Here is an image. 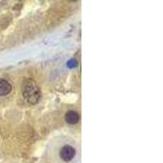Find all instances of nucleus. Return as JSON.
<instances>
[{"label":"nucleus","mask_w":163,"mask_h":163,"mask_svg":"<svg viewBox=\"0 0 163 163\" xmlns=\"http://www.w3.org/2000/svg\"><path fill=\"white\" fill-rule=\"evenodd\" d=\"M22 95L24 99L31 105H36L41 98V91L35 80L28 78L22 84Z\"/></svg>","instance_id":"1"},{"label":"nucleus","mask_w":163,"mask_h":163,"mask_svg":"<svg viewBox=\"0 0 163 163\" xmlns=\"http://www.w3.org/2000/svg\"><path fill=\"white\" fill-rule=\"evenodd\" d=\"M77 65V61L75 59H70V60L67 62V66L70 68V69H73L74 67H76Z\"/></svg>","instance_id":"5"},{"label":"nucleus","mask_w":163,"mask_h":163,"mask_svg":"<svg viewBox=\"0 0 163 163\" xmlns=\"http://www.w3.org/2000/svg\"><path fill=\"white\" fill-rule=\"evenodd\" d=\"M80 117L78 113L76 111H69L67 112L65 116H64V120L67 123H69L70 125H75L77 122H79Z\"/></svg>","instance_id":"3"},{"label":"nucleus","mask_w":163,"mask_h":163,"mask_svg":"<svg viewBox=\"0 0 163 163\" xmlns=\"http://www.w3.org/2000/svg\"><path fill=\"white\" fill-rule=\"evenodd\" d=\"M12 91V86L8 82L0 78V96H5Z\"/></svg>","instance_id":"4"},{"label":"nucleus","mask_w":163,"mask_h":163,"mask_svg":"<svg viewBox=\"0 0 163 163\" xmlns=\"http://www.w3.org/2000/svg\"><path fill=\"white\" fill-rule=\"evenodd\" d=\"M75 149L70 145H64L61 149H60V157L64 161H70L75 156Z\"/></svg>","instance_id":"2"}]
</instances>
